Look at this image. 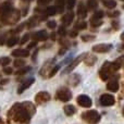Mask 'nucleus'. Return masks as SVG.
Segmentation results:
<instances>
[{"instance_id":"f257e3e1","label":"nucleus","mask_w":124,"mask_h":124,"mask_svg":"<svg viewBox=\"0 0 124 124\" xmlns=\"http://www.w3.org/2000/svg\"><path fill=\"white\" fill-rule=\"evenodd\" d=\"M36 113V107L31 101L16 102L8 110V123L16 122L20 124H30L32 118Z\"/></svg>"},{"instance_id":"f03ea898","label":"nucleus","mask_w":124,"mask_h":124,"mask_svg":"<svg viewBox=\"0 0 124 124\" xmlns=\"http://www.w3.org/2000/svg\"><path fill=\"white\" fill-rule=\"evenodd\" d=\"M116 71L118 70H116V65L113 64V62L106 61V62H103L102 63L100 70L98 71V75H99V77L101 78V81L107 82L110 77H112L114 74H116Z\"/></svg>"},{"instance_id":"7ed1b4c3","label":"nucleus","mask_w":124,"mask_h":124,"mask_svg":"<svg viewBox=\"0 0 124 124\" xmlns=\"http://www.w3.org/2000/svg\"><path fill=\"white\" fill-rule=\"evenodd\" d=\"M21 14L19 10H15V9H12L10 12H8L7 14L0 16V21L3 25H14L15 23L20 21L21 19Z\"/></svg>"},{"instance_id":"20e7f679","label":"nucleus","mask_w":124,"mask_h":124,"mask_svg":"<svg viewBox=\"0 0 124 124\" xmlns=\"http://www.w3.org/2000/svg\"><path fill=\"white\" fill-rule=\"evenodd\" d=\"M81 118L88 124H97L100 122L101 116L96 110H87V111L83 112Z\"/></svg>"},{"instance_id":"39448f33","label":"nucleus","mask_w":124,"mask_h":124,"mask_svg":"<svg viewBox=\"0 0 124 124\" xmlns=\"http://www.w3.org/2000/svg\"><path fill=\"white\" fill-rule=\"evenodd\" d=\"M54 98L61 102H68L72 99V93L68 87H60L56 92Z\"/></svg>"},{"instance_id":"423d86ee","label":"nucleus","mask_w":124,"mask_h":124,"mask_svg":"<svg viewBox=\"0 0 124 124\" xmlns=\"http://www.w3.org/2000/svg\"><path fill=\"white\" fill-rule=\"evenodd\" d=\"M87 52H83V54H79V56H77L76 58H73L72 60H71L70 62H69L68 63V66H66L65 69H64L63 70V74H68V73H70V72H72L73 70H74L75 68H76L77 65H78L79 63H81L82 61L84 60V59H85V57L87 56Z\"/></svg>"},{"instance_id":"0eeeda50","label":"nucleus","mask_w":124,"mask_h":124,"mask_svg":"<svg viewBox=\"0 0 124 124\" xmlns=\"http://www.w3.org/2000/svg\"><path fill=\"white\" fill-rule=\"evenodd\" d=\"M119 76L118 74H114L112 77H110L109 79L107 81V85H106V88H107L109 92L116 93L119 90V87H120V84H119Z\"/></svg>"},{"instance_id":"6e6552de","label":"nucleus","mask_w":124,"mask_h":124,"mask_svg":"<svg viewBox=\"0 0 124 124\" xmlns=\"http://www.w3.org/2000/svg\"><path fill=\"white\" fill-rule=\"evenodd\" d=\"M50 99H51V96H50L49 93L45 92V90H41V92L37 93V94L35 95L34 101H35V103H36V105L41 106V105H44V103L50 101Z\"/></svg>"},{"instance_id":"1a4fd4ad","label":"nucleus","mask_w":124,"mask_h":124,"mask_svg":"<svg viewBox=\"0 0 124 124\" xmlns=\"http://www.w3.org/2000/svg\"><path fill=\"white\" fill-rule=\"evenodd\" d=\"M99 102L102 107H112L116 103V97L111 94H103L100 96Z\"/></svg>"},{"instance_id":"9d476101","label":"nucleus","mask_w":124,"mask_h":124,"mask_svg":"<svg viewBox=\"0 0 124 124\" xmlns=\"http://www.w3.org/2000/svg\"><path fill=\"white\" fill-rule=\"evenodd\" d=\"M54 64H56V58H52V59H50V60L46 61L45 63L43 64V66H41L40 71H39V75H40L43 78H47L48 72H49L50 69L54 66Z\"/></svg>"},{"instance_id":"9b49d317","label":"nucleus","mask_w":124,"mask_h":124,"mask_svg":"<svg viewBox=\"0 0 124 124\" xmlns=\"http://www.w3.org/2000/svg\"><path fill=\"white\" fill-rule=\"evenodd\" d=\"M113 48L112 44H97L92 47V50L96 54H107V52L111 51Z\"/></svg>"},{"instance_id":"f8f14e48","label":"nucleus","mask_w":124,"mask_h":124,"mask_svg":"<svg viewBox=\"0 0 124 124\" xmlns=\"http://www.w3.org/2000/svg\"><path fill=\"white\" fill-rule=\"evenodd\" d=\"M76 102L82 108H90L93 106V100L87 95H78L76 97Z\"/></svg>"},{"instance_id":"ddd939ff","label":"nucleus","mask_w":124,"mask_h":124,"mask_svg":"<svg viewBox=\"0 0 124 124\" xmlns=\"http://www.w3.org/2000/svg\"><path fill=\"white\" fill-rule=\"evenodd\" d=\"M31 38L33 40H35L36 43H38V41H46L49 38V34L47 33V31L40 30L38 32H35L33 34H31Z\"/></svg>"},{"instance_id":"4468645a","label":"nucleus","mask_w":124,"mask_h":124,"mask_svg":"<svg viewBox=\"0 0 124 124\" xmlns=\"http://www.w3.org/2000/svg\"><path fill=\"white\" fill-rule=\"evenodd\" d=\"M34 83H35V78H34L33 76H31V77H28V78H26L25 81H23V82H22V83L19 85V87H17V90H16L17 94H19V95L23 94V93L25 92L26 89H28V88H30Z\"/></svg>"},{"instance_id":"2eb2a0df","label":"nucleus","mask_w":124,"mask_h":124,"mask_svg":"<svg viewBox=\"0 0 124 124\" xmlns=\"http://www.w3.org/2000/svg\"><path fill=\"white\" fill-rule=\"evenodd\" d=\"M11 56L15 57V58H26V57L30 56V50L23 49V48H17V49H14L11 52Z\"/></svg>"},{"instance_id":"dca6fc26","label":"nucleus","mask_w":124,"mask_h":124,"mask_svg":"<svg viewBox=\"0 0 124 124\" xmlns=\"http://www.w3.org/2000/svg\"><path fill=\"white\" fill-rule=\"evenodd\" d=\"M73 20H74V13L72 11H69L64 15H62V17H61L62 25H64V26L70 25V24H72Z\"/></svg>"},{"instance_id":"f3484780","label":"nucleus","mask_w":124,"mask_h":124,"mask_svg":"<svg viewBox=\"0 0 124 124\" xmlns=\"http://www.w3.org/2000/svg\"><path fill=\"white\" fill-rule=\"evenodd\" d=\"M87 12H88V9H87V7L85 6L84 3H78V6H77V11H76V13H77V16L79 17V19H85L86 16H87Z\"/></svg>"},{"instance_id":"a211bd4d","label":"nucleus","mask_w":124,"mask_h":124,"mask_svg":"<svg viewBox=\"0 0 124 124\" xmlns=\"http://www.w3.org/2000/svg\"><path fill=\"white\" fill-rule=\"evenodd\" d=\"M13 9V6L11 2H2V3H0V16H2V15L7 14L8 12H10L11 10Z\"/></svg>"},{"instance_id":"6ab92c4d","label":"nucleus","mask_w":124,"mask_h":124,"mask_svg":"<svg viewBox=\"0 0 124 124\" xmlns=\"http://www.w3.org/2000/svg\"><path fill=\"white\" fill-rule=\"evenodd\" d=\"M82 81V77L79 76V74H77V73H74V74H72L70 76V78L68 79V83L70 84L71 86H73V87H76L77 85H78L79 83H81Z\"/></svg>"},{"instance_id":"aec40b11","label":"nucleus","mask_w":124,"mask_h":124,"mask_svg":"<svg viewBox=\"0 0 124 124\" xmlns=\"http://www.w3.org/2000/svg\"><path fill=\"white\" fill-rule=\"evenodd\" d=\"M63 112H64V114H65V116H74V114L76 113L77 110H76V108H75L73 105H66V106H64V107H63Z\"/></svg>"},{"instance_id":"412c9836","label":"nucleus","mask_w":124,"mask_h":124,"mask_svg":"<svg viewBox=\"0 0 124 124\" xmlns=\"http://www.w3.org/2000/svg\"><path fill=\"white\" fill-rule=\"evenodd\" d=\"M83 61H84V63H85V65L93 66L97 62V57L96 56H93V54H87Z\"/></svg>"},{"instance_id":"4be33fe9","label":"nucleus","mask_w":124,"mask_h":124,"mask_svg":"<svg viewBox=\"0 0 124 124\" xmlns=\"http://www.w3.org/2000/svg\"><path fill=\"white\" fill-rule=\"evenodd\" d=\"M31 70H32V68H31V66H27V65L25 64V65H23V66H21V68H19V70L15 72V75H16L17 77L23 76V75H25L27 72H30Z\"/></svg>"},{"instance_id":"5701e85b","label":"nucleus","mask_w":124,"mask_h":124,"mask_svg":"<svg viewBox=\"0 0 124 124\" xmlns=\"http://www.w3.org/2000/svg\"><path fill=\"white\" fill-rule=\"evenodd\" d=\"M19 39H20L19 37L14 35V36H11V37H9V38H7L6 44L9 48H11V47H13V46H15L16 44H19Z\"/></svg>"},{"instance_id":"b1692460","label":"nucleus","mask_w":124,"mask_h":124,"mask_svg":"<svg viewBox=\"0 0 124 124\" xmlns=\"http://www.w3.org/2000/svg\"><path fill=\"white\" fill-rule=\"evenodd\" d=\"M60 68H61V64H54V66H52V68L50 69V71L48 72L47 78H51V77H54V75L58 73V71L60 70Z\"/></svg>"},{"instance_id":"393cba45","label":"nucleus","mask_w":124,"mask_h":124,"mask_svg":"<svg viewBox=\"0 0 124 124\" xmlns=\"http://www.w3.org/2000/svg\"><path fill=\"white\" fill-rule=\"evenodd\" d=\"M103 6L108 9H114L116 7V0H105L103 1Z\"/></svg>"},{"instance_id":"a878e982","label":"nucleus","mask_w":124,"mask_h":124,"mask_svg":"<svg viewBox=\"0 0 124 124\" xmlns=\"http://www.w3.org/2000/svg\"><path fill=\"white\" fill-rule=\"evenodd\" d=\"M103 16H105L103 11L102 10H97V11H95V12H94L92 19H94V20H102Z\"/></svg>"},{"instance_id":"bb28decb","label":"nucleus","mask_w":124,"mask_h":124,"mask_svg":"<svg viewBox=\"0 0 124 124\" xmlns=\"http://www.w3.org/2000/svg\"><path fill=\"white\" fill-rule=\"evenodd\" d=\"M81 39L84 41V43H88V41L95 40V39H96V36H95V35H90V34L82 35V36H81Z\"/></svg>"},{"instance_id":"cd10ccee","label":"nucleus","mask_w":124,"mask_h":124,"mask_svg":"<svg viewBox=\"0 0 124 124\" xmlns=\"http://www.w3.org/2000/svg\"><path fill=\"white\" fill-rule=\"evenodd\" d=\"M86 28H87V23L85 21L77 22L75 24V30H77V31H83V30H86Z\"/></svg>"},{"instance_id":"c85d7f7f","label":"nucleus","mask_w":124,"mask_h":124,"mask_svg":"<svg viewBox=\"0 0 124 124\" xmlns=\"http://www.w3.org/2000/svg\"><path fill=\"white\" fill-rule=\"evenodd\" d=\"M113 64L116 65V70L119 71V70H120V69L123 66V57L121 56V57H119V58H116V60L113 61Z\"/></svg>"},{"instance_id":"c756f323","label":"nucleus","mask_w":124,"mask_h":124,"mask_svg":"<svg viewBox=\"0 0 124 124\" xmlns=\"http://www.w3.org/2000/svg\"><path fill=\"white\" fill-rule=\"evenodd\" d=\"M25 64H26L25 60H24V59H21V58H17L13 61V65H14L15 68H21V66L25 65Z\"/></svg>"},{"instance_id":"7c9ffc66","label":"nucleus","mask_w":124,"mask_h":124,"mask_svg":"<svg viewBox=\"0 0 124 124\" xmlns=\"http://www.w3.org/2000/svg\"><path fill=\"white\" fill-rule=\"evenodd\" d=\"M66 0H56V7L59 9V13L64 10V6H65Z\"/></svg>"},{"instance_id":"2f4dec72","label":"nucleus","mask_w":124,"mask_h":124,"mask_svg":"<svg viewBox=\"0 0 124 124\" xmlns=\"http://www.w3.org/2000/svg\"><path fill=\"white\" fill-rule=\"evenodd\" d=\"M102 20H94V19H90V26L92 27H99V26L102 25Z\"/></svg>"},{"instance_id":"473e14b6","label":"nucleus","mask_w":124,"mask_h":124,"mask_svg":"<svg viewBox=\"0 0 124 124\" xmlns=\"http://www.w3.org/2000/svg\"><path fill=\"white\" fill-rule=\"evenodd\" d=\"M88 8L87 9H89V10H96V8H97V6H98V3H97V1L96 0H88Z\"/></svg>"},{"instance_id":"72a5a7b5","label":"nucleus","mask_w":124,"mask_h":124,"mask_svg":"<svg viewBox=\"0 0 124 124\" xmlns=\"http://www.w3.org/2000/svg\"><path fill=\"white\" fill-rule=\"evenodd\" d=\"M75 4H76V0H66L65 1V6L69 10H72L75 7Z\"/></svg>"},{"instance_id":"f704fd0d","label":"nucleus","mask_w":124,"mask_h":124,"mask_svg":"<svg viewBox=\"0 0 124 124\" xmlns=\"http://www.w3.org/2000/svg\"><path fill=\"white\" fill-rule=\"evenodd\" d=\"M58 35H60L61 37H64L66 34H68V32H66V28H65V26L64 25H61L60 27L58 28V33H57Z\"/></svg>"},{"instance_id":"c9c22d12","label":"nucleus","mask_w":124,"mask_h":124,"mask_svg":"<svg viewBox=\"0 0 124 124\" xmlns=\"http://www.w3.org/2000/svg\"><path fill=\"white\" fill-rule=\"evenodd\" d=\"M10 62H11V59L9 58V57H1V58H0V64H1L2 66L8 65Z\"/></svg>"},{"instance_id":"e433bc0d","label":"nucleus","mask_w":124,"mask_h":124,"mask_svg":"<svg viewBox=\"0 0 124 124\" xmlns=\"http://www.w3.org/2000/svg\"><path fill=\"white\" fill-rule=\"evenodd\" d=\"M31 38V34H25L21 39H19V44L20 45H24V44L27 43V40H30Z\"/></svg>"},{"instance_id":"4c0bfd02","label":"nucleus","mask_w":124,"mask_h":124,"mask_svg":"<svg viewBox=\"0 0 124 124\" xmlns=\"http://www.w3.org/2000/svg\"><path fill=\"white\" fill-rule=\"evenodd\" d=\"M73 58H74V52H73V54H69V56L66 57V59H64V60L62 61L60 64H61V65H62V64H68L69 62H70L71 60H72Z\"/></svg>"},{"instance_id":"58836bf2","label":"nucleus","mask_w":124,"mask_h":124,"mask_svg":"<svg viewBox=\"0 0 124 124\" xmlns=\"http://www.w3.org/2000/svg\"><path fill=\"white\" fill-rule=\"evenodd\" d=\"M3 73L4 74H7V75H10V74H12L13 73V70H12V68L11 66H3Z\"/></svg>"},{"instance_id":"ea45409f","label":"nucleus","mask_w":124,"mask_h":124,"mask_svg":"<svg viewBox=\"0 0 124 124\" xmlns=\"http://www.w3.org/2000/svg\"><path fill=\"white\" fill-rule=\"evenodd\" d=\"M47 27L50 28V30H54V28H56L57 27L56 21H48L47 22Z\"/></svg>"},{"instance_id":"a19ab883","label":"nucleus","mask_w":124,"mask_h":124,"mask_svg":"<svg viewBox=\"0 0 124 124\" xmlns=\"http://www.w3.org/2000/svg\"><path fill=\"white\" fill-rule=\"evenodd\" d=\"M51 1L52 0H37V3H38V6L43 7V6H47V4H49Z\"/></svg>"},{"instance_id":"79ce46f5","label":"nucleus","mask_w":124,"mask_h":124,"mask_svg":"<svg viewBox=\"0 0 124 124\" xmlns=\"http://www.w3.org/2000/svg\"><path fill=\"white\" fill-rule=\"evenodd\" d=\"M111 25H112V28H113L114 31H118L119 28H120V23H119L118 21H112Z\"/></svg>"},{"instance_id":"37998d69","label":"nucleus","mask_w":124,"mask_h":124,"mask_svg":"<svg viewBox=\"0 0 124 124\" xmlns=\"http://www.w3.org/2000/svg\"><path fill=\"white\" fill-rule=\"evenodd\" d=\"M77 34H78V32H77V30H72L69 32V36L71 37V38H75V37L77 36Z\"/></svg>"},{"instance_id":"c03bdc74","label":"nucleus","mask_w":124,"mask_h":124,"mask_svg":"<svg viewBox=\"0 0 124 124\" xmlns=\"http://www.w3.org/2000/svg\"><path fill=\"white\" fill-rule=\"evenodd\" d=\"M119 15H120V12H119V11H113V12L108 13V16H110V17H116V16H119Z\"/></svg>"},{"instance_id":"a18cd8bd","label":"nucleus","mask_w":124,"mask_h":124,"mask_svg":"<svg viewBox=\"0 0 124 124\" xmlns=\"http://www.w3.org/2000/svg\"><path fill=\"white\" fill-rule=\"evenodd\" d=\"M69 47H65V46H63V47H61V49L59 50V56H62L63 54H65L66 50H68Z\"/></svg>"},{"instance_id":"49530a36","label":"nucleus","mask_w":124,"mask_h":124,"mask_svg":"<svg viewBox=\"0 0 124 124\" xmlns=\"http://www.w3.org/2000/svg\"><path fill=\"white\" fill-rule=\"evenodd\" d=\"M36 45H37V43H36V41H35V40H33L32 43H30V44H28V46H27V48H26V49L31 50V49H32V48H34Z\"/></svg>"},{"instance_id":"de8ad7c7","label":"nucleus","mask_w":124,"mask_h":124,"mask_svg":"<svg viewBox=\"0 0 124 124\" xmlns=\"http://www.w3.org/2000/svg\"><path fill=\"white\" fill-rule=\"evenodd\" d=\"M37 54H38V48H37V49L35 50V52L33 54V56H32V60L34 61V62L36 61V56H37Z\"/></svg>"},{"instance_id":"09e8293b","label":"nucleus","mask_w":124,"mask_h":124,"mask_svg":"<svg viewBox=\"0 0 124 124\" xmlns=\"http://www.w3.org/2000/svg\"><path fill=\"white\" fill-rule=\"evenodd\" d=\"M9 82V79L8 78H4V79H1V81H0V85H6L7 83H8Z\"/></svg>"},{"instance_id":"8fccbe9b","label":"nucleus","mask_w":124,"mask_h":124,"mask_svg":"<svg viewBox=\"0 0 124 124\" xmlns=\"http://www.w3.org/2000/svg\"><path fill=\"white\" fill-rule=\"evenodd\" d=\"M50 38H51V40H56V38H57V34L56 33H52L51 35H50Z\"/></svg>"},{"instance_id":"3c124183","label":"nucleus","mask_w":124,"mask_h":124,"mask_svg":"<svg viewBox=\"0 0 124 124\" xmlns=\"http://www.w3.org/2000/svg\"><path fill=\"white\" fill-rule=\"evenodd\" d=\"M22 1H24V2H31L32 0H22Z\"/></svg>"},{"instance_id":"603ef678","label":"nucleus","mask_w":124,"mask_h":124,"mask_svg":"<svg viewBox=\"0 0 124 124\" xmlns=\"http://www.w3.org/2000/svg\"><path fill=\"white\" fill-rule=\"evenodd\" d=\"M0 124H2V122H1V121H0Z\"/></svg>"}]
</instances>
